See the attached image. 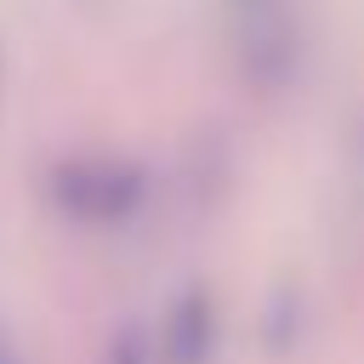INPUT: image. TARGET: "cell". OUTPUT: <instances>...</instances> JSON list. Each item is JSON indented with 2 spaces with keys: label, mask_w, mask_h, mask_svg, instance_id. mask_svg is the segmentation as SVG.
I'll list each match as a JSON object with an SVG mask.
<instances>
[{
  "label": "cell",
  "mask_w": 364,
  "mask_h": 364,
  "mask_svg": "<svg viewBox=\"0 0 364 364\" xmlns=\"http://www.w3.org/2000/svg\"><path fill=\"white\" fill-rule=\"evenodd\" d=\"M233 63L250 85L279 91L301 68V11L296 0H222Z\"/></svg>",
  "instance_id": "2"
},
{
  "label": "cell",
  "mask_w": 364,
  "mask_h": 364,
  "mask_svg": "<svg viewBox=\"0 0 364 364\" xmlns=\"http://www.w3.org/2000/svg\"><path fill=\"white\" fill-rule=\"evenodd\" d=\"M0 358H6V341H0Z\"/></svg>",
  "instance_id": "5"
},
{
  "label": "cell",
  "mask_w": 364,
  "mask_h": 364,
  "mask_svg": "<svg viewBox=\"0 0 364 364\" xmlns=\"http://www.w3.org/2000/svg\"><path fill=\"white\" fill-rule=\"evenodd\" d=\"M154 199V176L142 159L114 154V148H80L46 165V205L91 233L131 228Z\"/></svg>",
  "instance_id": "1"
},
{
  "label": "cell",
  "mask_w": 364,
  "mask_h": 364,
  "mask_svg": "<svg viewBox=\"0 0 364 364\" xmlns=\"http://www.w3.org/2000/svg\"><path fill=\"white\" fill-rule=\"evenodd\" d=\"M216 341H222L216 296H210L205 284H188V290L165 307V318H159V330H154V353H159V364H210V358H216Z\"/></svg>",
  "instance_id": "3"
},
{
  "label": "cell",
  "mask_w": 364,
  "mask_h": 364,
  "mask_svg": "<svg viewBox=\"0 0 364 364\" xmlns=\"http://www.w3.org/2000/svg\"><path fill=\"white\" fill-rule=\"evenodd\" d=\"M102 364H159V353H154V336H148L142 324H119V330L108 336V353H102Z\"/></svg>",
  "instance_id": "4"
}]
</instances>
